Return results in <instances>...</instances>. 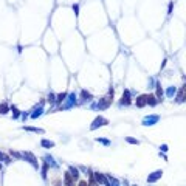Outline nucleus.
Segmentation results:
<instances>
[{
    "instance_id": "14",
    "label": "nucleus",
    "mask_w": 186,
    "mask_h": 186,
    "mask_svg": "<svg viewBox=\"0 0 186 186\" xmlns=\"http://www.w3.org/2000/svg\"><path fill=\"white\" fill-rule=\"evenodd\" d=\"M25 130H28V132H44L42 129H37V127H25Z\"/></svg>"
},
{
    "instance_id": "5",
    "label": "nucleus",
    "mask_w": 186,
    "mask_h": 186,
    "mask_svg": "<svg viewBox=\"0 0 186 186\" xmlns=\"http://www.w3.org/2000/svg\"><path fill=\"white\" fill-rule=\"evenodd\" d=\"M160 177H161V171H158V172H155V174H151V175H149V182L153 183V182H157Z\"/></svg>"
},
{
    "instance_id": "3",
    "label": "nucleus",
    "mask_w": 186,
    "mask_h": 186,
    "mask_svg": "<svg viewBox=\"0 0 186 186\" xmlns=\"http://www.w3.org/2000/svg\"><path fill=\"white\" fill-rule=\"evenodd\" d=\"M147 104V96H138V99H136V105L138 107H144Z\"/></svg>"
},
{
    "instance_id": "11",
    "label": "nucleus",
    "mask_w": 186,
    "mask_h": 186,
    "mask_svg": "<svg viewBox=\"0 0 186 186\" xmlns=\"http://www.w3.org/2000/svg\"><path fill=\"white\" fill-rule=\"evenodd\" d=\"M147 104L149 105H155L157 104V98L153 95H147Z\"/></svg>"
},
{
    "instance_id": "8",
    "label": "nucleus",
    "mask_w": 186,
    "mask_h": 186,
    "mask_svg": "<svg viewBox=\"0 0 186 186\" xmlns=\"http://www.w3.org/2000/svg\"><path fill=\"white\" fill-rule=\"evenodd\" d=\"M8 110H9V107H8V104H6V102H3V104H0V113H2V115H5V113H8Z\"/></svg>"
},
{
    "instance_id": "4",
    "label": "nucleus",
    "mask_w": 186,
    "mask_h": 186,
    "mask_svg": "<svg viewBox=\"0 0 186 186\" xmlns=\"http://www.w3.org/2000/svg\"><path fill=\"white\" fill-rule=\"evenodd\" d=\"M110 101H112V96H109L107 99L104 98V99L99 102V109H107V107H109V104H110Z\"/></svg>"
},
{
    "instance_id": "20",
    "label": "nucleus",
    "mask_w": 186,
    "mask_h": 186,
    "mask_svg": "<svg viewBox=\"0 0 186 186\" xmlns=\"http://www.w3.org/2000/svg\"><path fill=\"white\" fill-rule=\"evenodd\" d=\"M13 109H14V118H17V116L20 115V112H17V109H16V107H13Z\"/></svg>"
},
{
    "instance_id": "9",
    "label": "nucleus",
    "mask_w": 186,
    "mask_h": 186,
    "mask_svg": "<svg viewBox=\"0 0 186 186\" xmlns=\"http://www.w3.org/2000/svg\"><path fill=\"white\" fill-rule=\"evenodd\" d=\"M65 186H73V177L70 174H65Z\"/></svg>"
},
{
    "instance_id": "18",
    "label": "nucleus",
    "mask_w": 186,
    "mask_h": 186,
    "mask_svg": "<svg viewBox=\"0 0 186 186\" xmlns=\"http://www.w3.org/2000/svg\"><path fill=\"white\" fill-rule=\"evenodd\" d=\"M47 169H48V166H47V164H44V169H42V177H44V178L47 177Z\"/></svg>"
},
{
    "instance_id": "21",
    "label": "nucleus",
    "mask_w": 186,
    "mask_h": 186,
    "mask_svg": "<svg viewBox=\"0 0 186 186\" xmlns=\"http://www.w3.org/2000/svg\"><path fill=\"white\" fill-rule=\"evenodd\" d=\"M110 180H112V186H119V183L116 180H113V178H110Z\"/></svg>"
},
{
    "instance_id": "13",
    "label": "nucleus",
    "mask_w": 186,
    "mask_h": 186,
    "mask_svg": "<svg viewBox=\"0 0 186 186\" xmlns=\"http://www.w3.org/2000/svg\"><path fill=\"white\" fill-rule=\"evenodd\" d=\"M42 146H44V147H53L54 144H53L51 141H48V140H44V141H42Z\"/></svg>"
},
{
    "instance_id": "12",
    "label": "nucleus",
    "mask_w": 186,
    "mask_h": 186,
    "mask_svg": "<svg viewBox=\"0 0 186 186\" xmlns=\"http://www.w3.org/2000/svg\"><path fill=\"white\" fill-rule=\"evenodd\" d=\"M68 171H70V174H71V177H73L75 180H78V171L75 169V168H68Z\"/></svg>"
},
{
    "instance_id": "2",
    "label": "nucleus",
    "mask_w": 186,
    "mask_h": 186,
    "mask_svg": "<svg viewBox=\"0 0 186 186\" xmlns=\"http://www.w3.org/2000/svg\"><path fill=\"white\" fill-rule=\"evenodd\" d=\"M119 102H121L123 105H129V104H130V93H129V90L124 92V98H123Z\"/></svg>"
},
{
    "instance_id": "6",
    "label": "nucleus",
    "mask_w": 186,
    "mask_h": 186,
    "mask_svg": "<svg viewBox=\"0 0 186 186\" xmlns=\"http://www.w3.org/2000/svg\"><path fill=\"white\" fill-rule=\"evenodd\" d=\"M95 178H98V183H102V185L109 186V182L105 180V177H104L102 174H95Z\"/></svg>"
},
{
    "instance_id": "1",
    "label": "nucleus",
    "mask_w": 186,
    "mask_h": 186,
    "mask_svg": "<svg viewBox=\"0 0 186 186\" xmlns=\"http://www.w3.org/2000/svg\"><path fill=\"white\" fill-rule=\"evenodd\" d=\"M102 124H107V119H104V118H101V116H98V118L95 119V123H92L90 129H92V130H95L96 127H99V126H102Z\"/></svg>"
},
{
    "instance_id": "10",
    "label": "nucleus",
    "mask_w": 186,
    "mask_h": 186,
    "mask_svg": "<svg viewBox=\"0 0 186 186\" xmlns=\"http://www.w3.org/2000/svg\"><path fill=\"white\" fill-rule=\"evenodd\" d=\"M25 158H26L28 161H31V163H33L34 168H37V161H36V158L33 157V153H26V157H25Z\"/></svg>"
},
{
    "instance_id": "19",
    "label": "nucleus",
    "mask_w": 186,
    "mask_h": 186,
    "mask_svg": "<svg viewBox=\"0 0 186 186\" xmlns=\"http://www.w3.org/2000/svg\"><path fill=\"white\" fill-rule=\"evenodd\" d=\"M0 160H3V161H6V163L9 161V158H8V157H5V155H3L2 152H0Z\"/></svg>"
},
{
    "instance_id": "16",
    "label": "nucleus",
    "mask_w": 186,
    "mask_h": 186,
    "mask_svg": "<svg viewBox=\"0 0 186 186\" xmlns=\"http://www.w3.org/2000/svg\"><path fill=\"white\" fill-rule=\"evenodd\" d=\"M126 141H127V143H130V144H138V141H136L135 138H130V136H127V138H126Z\"/></svg>"
},
{
    "instance_id": "7",
    "label": "nucleus",
    "mask_w": 186,
    "mask_h": 186,
    "mask_svg": "<svg viewBox=\"0 0 186 186\" xmlns=\"http://www.w3.org/2000/svg\"><path fill=\"white\" fill-rule=\"evenodd\" d=\"M149 119H144L143 121V124L144 126H149V124H152V123H157L158 121V116H147Z\"/></svg>"
},
{
    "instance_id": "15",
    "label": "nucleus",
    "mask_w": 186,
    "mask_h": 186,
    "mask_svg": "<svg viewBox=\"0 0 186 186\" xmlns=\"http://www.w3.org/2000/svg\"><path fill=\"white\" fill-rule=\"evenodd\" d=\"M40 113H42V107H39V109H37V110H36V112H34L33 115H31V118H37V116H39V115H40Z\"/></svg>"
},
{
    "instance_id": "22",
    "label": "nucleus",
    "mask_w": 186,
    "mask_h": 186,
    "mask_svg": "<svg viewBox=\"0 0 186 186\" xmlns=\"http://www.w3.org/2000/svg\"><path fill=\"white\" fill-rule=\"evenodd\" d=\"M78 186H87V183H85L84 180H82V182H81V183H79V185H78Z\"/></svg>"
},
{
    "instance_id": "17",
    "label": "nucleus",
    "mask_w": 186,
    "mask_h": 186,
    "mask_svg": "<svg viewBox=\"0 0 186 186\" xmlns=\"http://www.w3.org/2000/svg\"><path fill=\"white\" fill-rule=\"evenodd\" d=\"M98 141H101L102 144H105V146H109V144H110V141H109L107 138H98Z\"/></svg>"
}]
</instances>
